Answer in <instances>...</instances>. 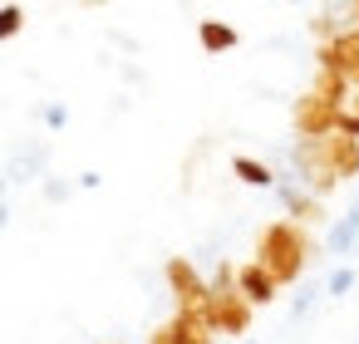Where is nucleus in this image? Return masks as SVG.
<instances>
[{"label": "nucleus", "mask_w": 359, "mask_h": 344, "mask_svg": "<svg viewBox=\"0 0 359 344\" xmlns=\"http://www.w3.org/2000/svg\"><path fill=\"white\" fill-rule=\"evenodd\" d=\"M305 261H310V241H305V231H300L295 221H271V226L261 231V241H256V266H266V270L276 275V285L300 280Z\"/></svg>", "instance_id": "nucleus-1"}, {"label": "nucleus", "mask_w": 359, "mask_h": 344, "mask_svg": "<svg viewBox=\"0 0 359 344\" xmlns=\"http://www.w3.org/2000/svg\"><path fill=\"white\" fill-rule=\"evenodd\" d=\"M202 319L212 334H246L251 329V305L246 295L236 290V270L222 261L217 275L207 280V305H202Z\"/></svg>", "instance_id": "nucleus-2"}, {"label": "nucleus", "mask_w": 359, "mask_h": 344, "mask_svg": "<svg viewBox=\"0 0 359 344\" xmlns=\"http://www.w3.org/2000/svg\"><path fill=\"white\" fill-rule=\"evenodd\" d=\"M290 167H295L300 187L315 192V197H325V192L334 187V177H330V167H325V138H300V143L290 148Z\"/></svg>", "instance_id": "nucleus-3"}, {"label": "nucleus", "mask_w": 359, "mask_h": 344, "mask_svg": "<svg viewBox=\"0 0 359 344\" xmlns=\"http://www.w3.org/2000/svg\"><path fill=\"white\" fill-rule=\"evenodd\" d=\"M163 275H168V290H172L177 310H182V315H202V305H207V280L197 275V266H192L187 256H172V261L163 266Z\"/></svg>", "instance_id": "nucleus-4"}, {"label": "nucleus", "mask_w": 359, "mask_h": 344, "mask_svg": "<svg viewBox=\"0 0 359 344\" xmlns=\"http://www.w3.org/2000/svg\"><path fill=\"white\" fill-rule=\"evenodd\" d=\"M334 123H339V109H334L330 99H320L315 89L295 99V133H300V138H330Z\"/></svg>", "instance_id": "nucleus-5"}, {"label": "nucleus", "mask_w": 359, "mask_h": 344, "mask_svg": "<svg viewBox=\"0 0 359 344\" xmlns=\"http://www.w3.org/2000/svg\"><path fill=\"white\" fill-rule=\"evenodd\" d=\"M320 69L339 74L349 89H359V30H344L339 40L320 45Z\"/></svg>", "instance_id": "nucleus-6"}, {"label": "nucleus", "mask_w": 359, "mask_h": 344, "mask_svg": "<svg viewBox=\"0 0 359 344\" xmlns=\"http://www.w3.org/2000/svg\"><path fill=\"white\" fill-rule=\"evenodd\" d=\"M6 177L20 182V187H25V182H45V177H50V143H45V138H30L25 148H15L11 163H6Z\"/></svg>", "instance_id": "nucleus-7"}, {"label": "nucleus", "mask_w": 359, "mask_h": 344, "mask_svg": "<svg viewBox=\"0 0 359 344\" xmlns=\"http://www.w3.org/2000/svg\"><path fill=\"white\" fill-rule=\"evenodd\" d=\"M153 344H212V329H207L202 315H182L177 310L168 324L153 329Z\"/></svg>", "instance_id": "nucleus-8"}, {"label": "nucleus", "mask_w": 359, "mask_h": 344, "mask_svg": "<svg viewBox=\"0 0 359 344\" xmlns=\"http://www.w3.org/2000/svg\"><path fill=\"white\" fill-rule=\"evenodd\" d=\"M276 197H280V207L295 216V226H300V221H320V216H325V212H320V197H315V192H305L295 177H280V182H276Z\"/></svg>", "instance_id": "nucleus-9"}, {"label": "nucleus", "mask_w": 359, "mask_h": 344, "mask_svg": "<svg viewBox=\"0 0 359 344\" xmlns=\"http://www.w3.org/2000/svg\"><path fill=\"white\" fill-rule=\"evenodd\" d=\"M236 290H241V295H246V305L256 310V305H271L280 285H276V275H271L266 266H256V261H251V266H236Z\"/></svg>", "instance_id": "nucleus-10"}, {"label": "nucleus", "mask_w": 359, "mask_h": 344, "mask_svg": "<svg viewBox=\"0 0 359 344\" xmlns=\"http://www.w3.org/2000/svg\"><path fill=\"white\" fill-rule=\"evenodd\" d=\"M325 167H330L334 182H339V177H359V143L330 133V138H325Z\"/></svg>", "instance_id": "nucleus-11"}, {"label": "nucleus", "mask_w": 359, "mask_h": 344, "mask_svg": "<svg viewBox=\"0 0 359 344\" xmlns=\"http://www.w3.org/2000/svg\"><path fill=\"white\" fill-rule=\"evenodd\" d=\"M325 246H330V256H359V197H354V202H349V212L330 226Z\"/></svg>", "instance_id": "nucleus-12"}, {"label": "nucleus", "mask_w": 359, "mask_h": 344, "mask_svg": "<svg viewBox=\"0 0 359 344\" xmlns=\"http://www.w3.org/2000/svg\"><path fill=\"white\" fill-rule=\"evenodd\" d=\"M197 45H202L207 55H226V50L236 45V30H231L226 20H202V25H197Z\"/></svg>", "instance_id": "nucleus-13"}, {"label": "nucleus", "mask_w": 359, "mask_h": 344, "mask_svg": "<svg viewBox=\"0 0 359 344\" xmlns=\"http://www.w3.org/2000/svg\"><path fill=\"white\" fill-rule=\"evenodd\" d=\"M231 172H236L246 187H276V182H280L266 163H256V158H246V153H241V158H231Z\"/></svg>", "instance_id": "nucleus-14"}, {"label": "nucleus", "mask_w": 359, "mask_h": 344, "mask_svg": "<svg viewBox=\"0 0 359 344\" xmlns=\"http://www.w3.org/2000/svg\"><path fill=\"white\" fill-rule=\"evenodd\" d=\"M25 30V11L20 6H0V40H15Z\"/></svg>", "instance_id": "nucleus-15"}, {"label": "nucleus", "mask_w": 359, "mask_h": 344, "mask_svg": "<svg viewBox=\"0 0 359 344\" xmlns=\"http://www.w3.org/2000/svg\"><path fill=\"white\" fill-rule=\"evenodd\" d=\"M354 290V266H339L330 280H325V295H349Z\"/></svg>", "instance_id": "nucleus-16"}, {"label": "nucleus", "mask_w": 359, "mask_h": 344, "mask_svg": "<svg viewBox=\"0 0 359 344\" xmlns=\"http://www.w3.org/2000/svg\"><path fill=\"white\" fill-rule=\"evenodd\" d=\"M315 300H320V285H305V290L290 300V315H295V319H300V315H310V310H315Z\"/></svg>", "instance_id": "nucleus-17"}, {"label": "nucleus", "mask_w": 359, "mask_h": 344, "mask_svg": "<svg viewBox=\"0 0 359 344\" xmlns=\"http://www.w3.org/2000/svg\"><path fill=\"white\" fill-rule=\"evenodd\" d=\"M40 118H45V128H65V123H69V109H65V104H45Z\"/></svg>", "instance_id": "nucleus-18"}, {"label": "nucleus", "mask_w": 359, "mask_h": 344, "mask_svg": "<svg viewBox=\"0 0 359 344\" xmlns=\"http://www.w3.org/2000/svg\"><path fill=\"white\" fill-rule=\"evenodd\" d=\"M69 192H74V182H65V177H45V197H50V202H69Z\"/></svg>", "instance_id": "nucleus-19"}, {"label": "nucleus", "mask_w": 359, "mask_h": 344, "mask_svg": "<svg viewBox=\"0 0 359 344\" xmlns=\"http://www.w3.org/2000/svg\"><path fill=\"white\" fill-rule=\"evenodd\" d=\"M99 182H104V172H79V187H89V192H94Z\"/></svg>", "instance_id": "nucleus-20"}, {"label": "nucleus", "mask_w": 359, "mask_h": 344, "mask_svg": "<svg viewBox=\"0 0 359 344\" xmlns=\"http://www.w3.org/2000/svg\"><path fill=\"white\" fill-rule=\"evenodd\" d=\"M6 226H11V207H6V202H0V231H6Z\"/></svg>", "instance_id": "nucleus-21"}, {"label": "nucleus", "mask_w": 359, "mask_h": 344, "mask_svg": "<svg viewBox=\"0 0 359 344\" xmlns=\"http://www.w3.org/2000/svg\"><path fill=\"white\" fill-rule=\"evenodd\" d=\"M344 109H349V113H359V89L349 94V104H344Z\"/></svg>", "instance_id": "nucleus-22"}, {"label": "nucleus", "mask_w": 359, "mask_h": 344, "mask_svg": "<svg viewBox=\"0 0 359 344\" xmlns=\"http://www.w3.org/2000/svg\"><path fill=\"white\" fill-rule=\"evenodd\" d=\"M349 20H354V30H359V0H354V6H349Z\"/></svg>", "instance_id": "nucleus-23"}, {"label": "nucleus", "mask_w": 359, "mask_h": 344, "mask_svg": "<svg viewBox=\"0 0 359 344\" xmlns=\"http://www.w3.org/2000/svg\"><path fill=\"white\" fill-rule=\"evenodd\" d=\"M6 187H11V177H6V172H0V202H6Z\"/></svg>", "instance_id": "nucleus-24"}, {"label": "nucleus", "mask_w": 359, "mask_h": 344, "mask_svg": "<svg viewBox=\"0 0 359 344\" xmlns=\"http://www.w3.org/2000/svg\"><path fill=\"white\" fill-rule=\"evenodd\" d=\"M241 344H256V339H241Z\"/></svg>", "instance_id": "nucleus-25"}]
</instances>
